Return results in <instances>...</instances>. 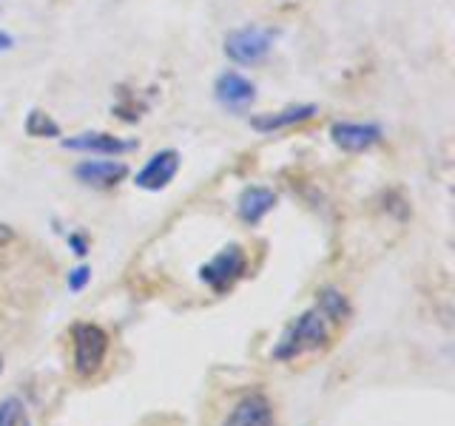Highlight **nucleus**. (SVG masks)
I'll use <instances>...</instances> for the list:
<instances>
[{"label": "nucleus", "instance_id": "1", "mask_svg": "<svg viewBox=\"0 0 455 426\" xmlns=\"http://www.w3.org/2000/svg\"><path fill=\"white\" fill-rule=\"evenodd\" d=\"M347 316H350L347 298L333 288H324L316 296L313 307H307L302 316H296L288 324V330L282 333L279 344L274 347V359L276 361H293L305 352L327 347L333 333L345 324Z\"/></svg>", "mask_w": 455, "mask_h": 426}, {"label": "nucleus", "instance_id": "2", "mask_svg": "<svg viewBox=\"0 0 455 426\" xmlns=\"http://www.w3.org/2000/svg\"><path fill=\"white\" fill-rule=\"evenodd\" d=\"M71 341H75V373L80 378L97 375L108 355V333L100 324L85 321L71 330Z\"/></svg>", "mask_w": 455, "mask_h": 426}, {"label": "nucleus", "instance_id": "3", "mask_svg": "<svg viewBox=\"0 0 455 426\" xmlns=\"http://www.w3.org/2000/svg\"><path fill=\"white\" fill-rule=\"evenodd\" d=\"M274 40H276V35L270 32V28L245 26V28H236V32H231L225 37V54L239 66H256L270 54Z\"/></svg>", "mask_w": 455, "mask_h": 426}, {"label": "nucleus", "instance_id": "4", "mask_svg": "<svg viewBox=\"0 0 455 426\" xmlns=\"http://www.w3.org/2000/svg\"><path fill=\"white\" fill-rule=\"evenodd\" d=\"M245 267H248L245 250L239 245H231V248H222L208 264L199 267V279H203L211 290L225 293L242 273H245Z\"/></svg>", "mask_w": 455, "mask_h": 426}, {"label": "nucleus", "instance_id": "5", "mask_svg": "<svg viewBox=\"0 0 455 426\" xmlns=\"http://www.w3.org/2000/svg\"><path fill=\"white\" fill-rule=\"evenodd\" d=\"M60 146L66 151H77V154H92V156H111V160H117L123 154H132L137 148V142L132 139H120L114 134H106V131H85V134H77V137H68L63 139Z\"/></svg>", "mask_w": 455, "mask_h": 426}, {"label": "nucleus", "instance_id": "6", "mask_svg": "<svg viewBox=\"0 0 455 426\" xmlns=\"http://www.w3.org/2000/svg\"><path fill=\"white\" fill-rule=\"evenodd\" d=\"M182 156L174 148H165V151H156L151 160L137 170L134 185L142 191H163L174 182L177 170H180Z\"/></svg>", "mask_w": 455, "mask_h": 426}, {"label": "nucleus", "instance_id": "7", "mask_svg": "<svg viewBox=\"0 0 455 426\" xmlns=\"http://www.w3.org/2000/svg\"><path fill=\"white\" fill-rule=\"evenodd\" d=\"M213 97L228 111H245L256 99V85L239 71H225L213 83Z\"/></svg>", "mask_w": 455, "mask_h": 426}, {"label": "nucleus", "instance_id": "8", "mask_svg": "<svg viewBox=\"0 0 455 426\" xmlns=\"http://www.w3.org/2000/svg\"><path fill=\"white\" fill-rule=\"evenodd\" d=\"M331 139L336 148L347 151V154H359V151L373 148L381 139V125H376V122H333Z\"/></svg>", "mask_w": 455, "mask_h": 426}, {"label": "nucleus", "instance_id": "9", "mask_svg": "<svg viewBox=\"0 0 455 426\" xmlns=\"http://www.w3.org/2000/svg\"><path fill=\"white\" fill-rule=\"evenodd\" d=\"M222 426H274V406H270L267 395L248 392L228 412Z\"/></svg>", "mask_w": 455, "mask_h": 426}, {"label": "nucleus", "instance_id": "10", "mask_svg": "<svg viewBox=\"0 0 455 426\" xmlns=\"http://www.w3.org/2000/svg\"><path fill=\"white\" fill-rule=\"evenodd\" d=\"M75 177L89 188H114L128 177V165L120 160H83L75 168Z\"/></svg>", "mask_w": 455, "mask_h": 426}, {"label": "nucleus", "instance_id": "11", "mask_svg": "<svg viewBox=\"0 0 455 426\" xmlns=\"http://www.w3.org/2000/svg\"><path fill=\"white\" fill-rule=\"evenodd\" d=\"M319 108L313 103H305V106H288L282 111H270V114H256V117H251V128L259 134H274V131H282V128H291V125H299L310 120L313 114H316Z\"/></svg>", "mask_w": 455, "mask_h": 426}, {"label": "nucleus", "instance_id": "12", "mask_svg": "<svg viewBox=\"0 0 455 426\" xmlns=\"http://www.w3.org/2000/svg\"><path fill=\"white\" fill-rule=\"evenodd\" d=\"M274 208H276V193L270 188H262V185H251V188H245L236 202V213L245 225H259Z\"/></svg>", "mask_w": 455, "mask_h": 426}, {"label": "nucleus", "instance_id": "13", "mask_svg": "<svg viewBox=\"0 0 455 426\" xmlns=\"http://www.w3.org/2000/svg\"><path fill=\"white\" fill-rule=\"evenodd\" d=\"M0 426H32L28 409L18 395H9L0 401Z\"/></svg>", "mask_w": 455, "mask_h": 426}, {"label": "nucleus", "instance_id": "14", "mask_svg": "<svg viewBox=\"0 0 455 426\" xmlns=\"http://www.w3.org/2000/svg\"><path fill=\"white\" fill-rule=\"evenodd\" d=\"M26 134L28 137H37V139H43V137H60V125H57L46 111H32L26 117Z\"/></svg>", "mask_w": 455, "mask_h": 426}, {"label": "nucleus", "instance_id": "15", "mask_svg": "<svg viewBox=\"0 0 455 426\" xmlns=\"http://www.w3.org/2000/svg\"><path fill=\"white\" fill-rule=\"evenodd\" d=\"M89 281H92V267H85V264H77V267L68 273V279H66L68 290H75V293L85 290V284H89Z\"/></svg>", "mask_w": 455, "mask_h": 426}, {"label": "nucleus", "instance_id": "16", "mask_svg": "<svg viewBox=\"0 0 455 426\" xmlns=\"http://www.w3.org/2000/svg\"><path fill=\"white\" fill-rule=\"evenodd\" d=\"M68 245H71V250H75L77 256H85V253H89V245H85V239H83L80 233H71V236H68Z\"/></svg>", "mask_w": 455, "mask_h": 426}, {"label": "nucleus", "instance_id": "17", "mask_svg": "<svg viewBox=\"0 0 455 426\" xmlns=\"http://www.w3.org/2000/svg\"><path fill=\"white\" fill-rule=\"evenodd\" d=\"M14 46V37L6 32V28H0V54H4V51H9Z\"/></svg>", "mask_w": 455, "mask_h": 426}, {"label": "nucleus", "instance_id": "18", "mask_svg": "<svg viewBox=\"0 0 455 426\" xmlns=\"http://www.w3.org/2000/svg\"><path fill=\"white\" fill-rule=\"evenodd\" d=\"M9 241H14V231L9 225H0V248L9 245Z\"/></svg>", "mask_w": 455, "mask_h": 426}, {"label": "nucleus", "instance_id": "19", "mask_svg": "<svg viewBox=\"0 0 455 426\" xmlns=\"http://www.w3.org/2000/svg\"><path fill=\"white\" fill-rule=\"evenodd\" d=\"M0 373H4V359H0Z\"/></svg>", "mask_w": 455, "mask_h": 426}]
</instances>
